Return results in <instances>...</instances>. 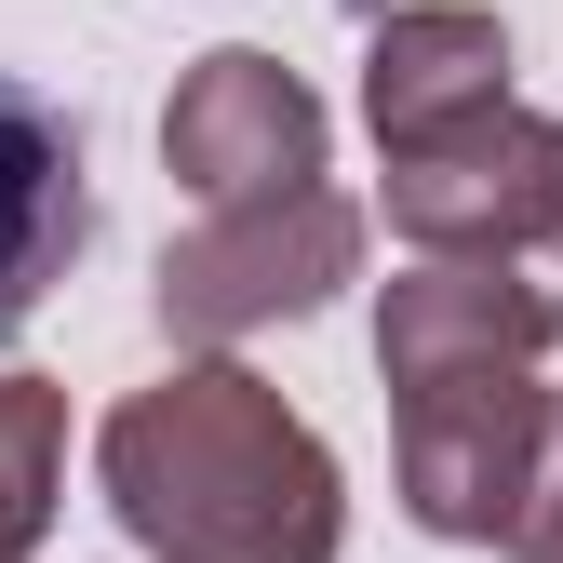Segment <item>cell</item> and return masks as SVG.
<instances>
[{
    "instance_id": "obj_1",
    "label": "cell",
    "mask_w": 563,
    "mask_h": 563,
    "mask_svg": "<svg viewBox=\"0 0 563 563\" xmlns=\"http://www.w3.org/2000/svg\"><path fill=\"white\" fill-rule=\"evenodd\" d=\"M108 510L162 563H335V456L242 363H175L108 416Z\"/></svg>"
},
{
    "instance_id": "obj_2",
    "label": "cell",
    "mask_w": 563,
    "mask_h": 563,
    "mask_svg": "<svg viewBox=\"0 0 563 563\" xmlns=\"http://www.w3.org/2000/svg\"><path fill=\"white\" fill-rule=\"evenodd\" d=\"M363 268V216L309 175V188H268V201H216L175 255H162V322L175 335H255V322H296L322 309L335 282Z\"/></svg>"
},
{
    "instance_id": "obj_3",
    "label": "cell",
    "mask_w": 563,
    "mask_h": 563,
    "mask_svg": "<svg viewBox=\"0 0 563 563\" xmlns=\"http://www.w3.org/2000/svg\"><path fill=\"white\" fill-rule=\"evenodd\" d=\"M162 175L216 216V201H268L322 175V95L282 54H201L162 108Z\"/></svg>"
},
{
    "instance_id": "obj_4",
    "label": "cell",
    "mask_w": 563,
    "mask_h": 563,
    "mask_svg": "<svg viewBox=\"0 0 563 563\" xmlns=\"http://www.w3.org/2000/svg\"><path fill=\"white\" fill-rule=\"evenodd\" d=\"M95 242V188H81V121L41 108L27 81H0V335H14Z\"/></svg>"
},
{
    "instance_id": "obj_5",
    "label": "cell",
    "mask_w": 563,
    "mask_h": 563,
    "mask_svg": "<svg viewBox=\"0 0 563 563\" xmlns=\"http://www.w3.org/2000/svg\"><path fill=\"white\" fill-rule=\"evenodd\" d=\"M523 175H537V108L443 121V134H416V148H389V229L416 255H483L523 216Z\"/></svg>"
},
{
    "instance_id": "obj_6",
    "label": "cell",
    "mask_w": 563,
    "mask_h": 563,
    "mask_svg": "<svg viewBox=\"0 0 563 563\" xmlns=\"http://www.w3.org/2000/svg\"><path fill=\"white\" fill-rule=\"evenodd\" d=\"M363 108H376L389 148L510 108V27L470 14V0H402V14L376 27V54H363Z\"/></svg>"
},
{
    "instance_id": "obj_7",
    "label": "cell",
    "mask_w": 563,
    "mask_h": 563,
    "mask_svg": "<svg viewBox=\"0 0 563 563\" xmlns=\"http://www.w3.org/2000/svg\"><path fill=\"white\" fill-rule=\"evenodd\" d=\"M54 470H67V402L41 376H0V563H27L54 523Z\"/></svg>"
},
{
    "instance_id": "obj_8",
    "label": "cell",
    "mask_w": 563,
    "mask_h": 563,
    "mask_svg": "<svg viewBox=\"0 0 563 563\" xmlns=\"http://www.w3.org/2000/svg\"><path fill=\"white\" fill-rule=\"evenodd\" d=\"M483 268L510 282V296L537 309V335L563 349V121H537V175H523V216L483 242Z\"/></svg>"
}]
</instances>
